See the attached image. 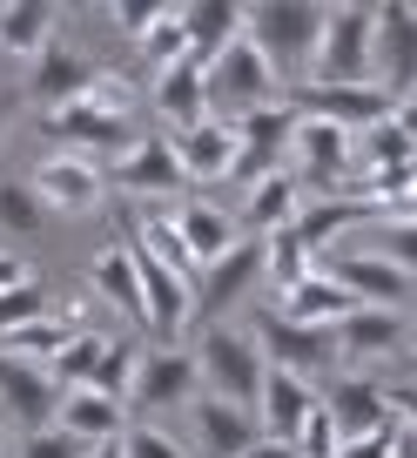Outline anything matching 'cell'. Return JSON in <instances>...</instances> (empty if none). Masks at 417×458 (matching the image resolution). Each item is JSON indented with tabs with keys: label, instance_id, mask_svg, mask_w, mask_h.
I'll list each match as a JSON object with an SVG mask.
<instances>
[{
	"label": "cell",
	"instance_id": "obj_1",
	"mask_svg": "<svg viewBox=\"0 0 417 458\" xmlns=\"http://www.w3.org/2000/svg\"><path fill=\"white\" fill-rule=\"evenodd\" d=\"M323 21H330V7H317V0H270V7H243V41L283 74V88H296L323 41Z\"/></svg>",
	"mask_w": 417,
	"mask_h": 458
},
{
	"label": "cell",
	"instance_id": "obj_2",
	"mask_svg": "<svg viewBox=\"0 0 417 458\" xmlns=\"http://www.w3.org/2000/svg\"><path fill=\"white\" fill-rule=\"evenodd\" d=\"M196 371H202V385H209V398H229V404H243V411H256L270 364H263L249 324H229V317H222V324H202Z\"/></svg>",
	"mask_w": 417,
	"mask_h": 458
},
{
	"label": "cell",
	"instance_id": "obj_3",
	"mask_svg": "<svg viewBox=\"0 0 417 458\" xmlns=\"http://www.w3.org/2000/svg\"><path fill=\"white\" fill-rule=\"evenodd\" d=\"M303 81L317 88H357V81H377V7H330L323 21V41L303 68Z\"/></svg>",
	"mask_w": 417,
	"mask_h": 458
},
{
	"label": "cell",
	"instance_id": "obj_4",
	"mask_svg": "<svg viewBox=\"0 0 417 458\" xmlns=\"http://www.w3.org/2000/svg\"><path fill=\"white\" fill-rule=\"evenodd\" d=\"M202 95H209V114H216V122H243V114L283 101V74L249 41H229L216 61H202Z\"/></svg>",
	"mask_w": 417,
	"mask_h": 458
},
{
	"label": "cell",
	"instance_id": "obj_5",
	"mask_svg": "<svg viewBox=\"0 0 417 458\" xmlns=\"http://www.w3.org/2000/svg\"><path fill=\"white\" fill-rule=\"evenodd\" d=\"M350 162H357V135L337 129V122H317V114H296V135H289V162L283 169L296 175L303 196H337V182H344Z\"/></svg>",
	"mask_w": 417,
	"mask_h": 458
},
{
	"label": "cell",
	"instance_id": "obj_6",
	"mask_svg": "<svg viewBox=\"0 0 417 458\" xmlns=\"http://www.w3.org/2000/svg\"><path fill=\"white\" fill-rule=\"evenodd\" d=\"M28 189L41 196L47 216H88L108 196V169H101L95 156H74V148H47L28 169Z\"/></svg>",
	"mask_w": 417,
	"mask_h": 458
},
{
	"label": "cell",
	"instance_id": "obj_7",
	"mask_svg": "<svg viewBox=\"0 0 417 458\" xmlns=\"http://www.w3.org/2000/svg\"><path fill=\"white\" fill-rule=\"evenodd\" d=\"M196 351H182V344H142V364H135V391L129 404L142 418H162V411H182V404H196Z\"/></svg>",
	"mask_w": 417,
	"mask_h": 458
},
{
	"label": "cell",
	"instance_id": "obj_8",
	"mask_svg": "<svg viewBox=\"0 0 417 458\" xmlns=\"http://www.w3.org/2000/svg\"><path fill=\"white\" fill-rule=\"evenodd\" d=\"M41 135H47V148H74V156H129L135 148V122L129 114H101L95 101H68V108H54V114H41Z\"/></svg>",
	"mask_w": 417,
	"mask_h": 458
},
{
	"label": "cell",
	"instance_id": "obj_9",
	"mask_svg": "<svg viewBox=\"0 0 417 458\" xmlns=\"http://www.w3.org/2000/svg\"><path fill=\"white\" fill-rule=\"evenodd\" d=\"M249 337H256L263 364L270 371H296V377H330L337 371V337L330 330H310V324H283V317H256L249 324Z\"/></svg>",
	"mask_w": 417,
	"mask_h": 458
},
{
	"label": "cell",
	"instance_id": "obj_10",
	"mask_svg": "<svg viewBox=\"0 0 417 458\" xmlns=\"http://www.w3.org/2000/svg\"><path fill=\"white\" fill-rule=\"evenodd\" d=\"M289 135H296V114L276 101V108H256L236 122V162H229V182L256 189L263 175H276L289 162Z\"/></svg>",
	"mask_w": 417,
	"mask_h": 458
},
{
	"label": "cell",
	"instance_id": "obj_11",
	"mask_svg": "<svg viewBox=\"0 0 417 458\" xmlns=\"http://www.w3.org/2000/svg\"><path fill=\"white\" fill-rule=\"evenodd\" d=\"M283 108L317 114V122H337V129L363 135V129H377V122L390 114V95H384L377 81H357V88H317V81H296V88H283Z\"/></svg>",
	"mask_w": 417,
	"mask_h": 458
},
{
	"label": "cell",
	"instance_id": "obj_12",
	"mask_svg": "<svg viewBox=\"0 0 417 458\" xmlns=\"http://www.w3.org/2000/svg\"><path fill=\"white\" fill-rule=\"evenodd\" d=\"M317 270L330 276V284H344L357 303H371V310H404V303L417 297L411 276L390 270V263L371 257V250H330V257H317Z\"/></svg>",
	"mask_w": 417,
	"mask_h": 458
},
{
	"label": "cell",
	"instance_id": "obj_13",
	"mask_svg": "<svg viewBox=\"0 0 417 458\" xmlns=\"http://www.w3.org/2000/svg\"><path fill=\"white\" fill-rule=\"evenodd\" d=\"M256 284H263V236H243L229 257H216L196 276V324H222V310L243 303Z\"/></svg>",
	"mask_w": 417,
	"mask_h": 458
},
{
	"label": "cell",
	"instance_id": "obj_14",
	"mask_svg": "<svg viewBox=\"0 0 417 458\" xmlns=\"http://www.w3.org/2000/svg\"><path fill=\"white\" fill-rule=\"evenodd\" d=\"M108 182H115L121 196H142V202H169L175 189L188 182V175H182V162H175L169 135H135V148H129V156H115Z\"/></svg>",
	"mask_w": 417,
	"mask_h": 458
},
{
	"label": "cell",
	"instance_id": "obj_15",
	"mask_svg": "<svg viewBox=\"0 0 417 458\" xmlns=\"http://www.w3.org/2000/svg\"><path fill=\"white\" fill-rule=\"evenodd\" d=\"M323 418H330L337 445L344 438H371V431H390V411H384V391L377 377H350V371H330V385L317 391Z\"/></svg>",
	"mask_w": 417,
	"mask_h": 458
},
{
	"label": "cell",
	"instance_id": "obj_16",
	"mask_svg": "<svg viewBox=\"0 0 417 458\" xmlns=\"http://www.w3.org/2000/svg\"><path fill=\"white\" fill-rule=\"evenodd\" d=\"M377 88L390 101L417 88V7L411 0H384L377 7Z\"/></svg>",
	"mask_w": 417,
	"mask_h": 458
},
{
	"label": "cell",
	"instance_id": "obj_17",
	"mask_svg": "<svg viewBox=\"0 0 417 458\" xmlns=\"http://www.w3.org/2000/svg\"><path fill=\"white\" fill-rule=\"evenodd\" d=\"M169 223H175V236H182V250H188V263H196V276L209 270L216 257H229V250L243 243L236 216H229V209H216L209 196H182V202H169Z\"/></svg>",
	"mask_w": 417,
	"mask_h": 458
},
{
	"label": "cell",
	"instance_id": "obj_18",
	"mask_svg": "<svg viewBox=\"0 0 417 458\" xmlns=\"http://www.w3.org/2000/svg\"><path fill=\"white\" fill-rule=\"evenodd\" d=\"M404 330H411L404 310H371V303H357L344 324H330V337H337V358L384 364V358H404Z\"/></svg>",
	"mask_w": 417,
	"mask_h": 458
},
{
	"label": "cell",
	"instance_id": "obj_19",
	"mask_svg": "<svg viewBox=\"0 0 417 458\" xmlns=\"http://www.w3.org/2000/svg\"><path fill=\"white\" fill-rule=\"evenodd\" d=\"M0 404H7V418H14L21 431H47L61 411V385L41 371V364H21V358H0Z\"/></svg>",
	"mask_w": 417,
	"mask_h": 458
},
{
	"label": "cell",
	"instance_id": "obj_20",
	"mask_svg": "<svg viewBox=\"0 0 417 458\" xmlns=\"http://www.w3.org/2000/svg\"><path fill=\"white\" fill-rule=\"evenodd\" d=\"M175 162H182L188 182H229V162H236V122H196V129H175L169 135Z\"/></svg>",
	"mask_w": 417,
	"mask_h": 458
},
{
	"label": "cell",
	"instance_id": "obj_21",
	"mask_svg": "<svg viewBox=\"0 0 417 458\" xmlns=\"http://www.w3.org/2000/svg\"><path fill=\"white\" fill-rule=\"evenodd\" d=\"M310 411H317V385H310V377H296V371H270V377H263V398H256L263 438L296 445V431H303Z\"/></svg>",
	"mask_w": 417,
	"mask_h": 458
},
{
	"label": "cell",
	"instance_id": "obj_22",
	"mask_svg": "<svg viewBox=\"0 0 417 458\" xmlns=\"http://www.w3.org/2000/svg\"><path fill=\"white\" fill-rule=\"evenodd\" d=\"M196 438H202L209 458H249L263 445V425H256V411H243V404L202 391V398H196Z\"/></svg>",
	"mask_w": 417,
	"mask_h": 458
},
{
	"label": "cell",
	"instance_id": "obj_23",
	"mask_svg": "<svg viewBox=\"0 0 417 458\" xmlns=\"http://www.w3.org/2000/svg\"><path fill=\"white\" fill-rule=\"evenodd\" d=\"M95 74H101V68L81 55V47H61V41H47V55L28 68V95L41 101L47 114H54V108H68V101H81Z\"/></svg>",
	"mask_w": 417,
	"mask_h": 458
},
{
	"label": "cell",
	"instance_id": "obj_24",
	"mask_svg": "<svg viewBox=\"0 0 417 458\" xmlns=\"http://www.w3.org/2000/svg\"><path fill=\"white\" fill-rule=\"evenodd\" d=\"M350 310H357V297H350L344 284H330V276L317 270V276H303L296 290H283L270 317H283V324H310V330H330V324H344Z\"/></svg>",
	"mask_w": 417,
	"mask_h": 458
},
{
	"label": "cell",
	"instance_id": "obj_25",
	"mask_svg": "<svg viewBox=\"0 0 417 458\" xmlns=\"http://www.w3.org/2000/svg\"><path fill=\"white\" fill-rule=\"evenodd\" d=\"M155 114H169V135L209 122V95H202V61L196 55L169 61V68L155 74Z\"/></svg>",
	"mask_w": 417,
	"mask_h": 458
},
{
	"label": "cell",
	"instance_id": "obj_26",
	"mask_svg": "<svg viewBox=\"0 0 417 458\" xmlns=\"http://www.w3.org/2000/svg\"><path fill=\"white\" fill-rule=\"evenodd\" d=\"M296 209H303L296 175L276 169V175H263V182L249 189V202H243V216H236V229H243V236H276V229L296 223Z\"/></svg>",
	"mask_w": 417,
	"mask_h": 458
},
{
	"label": "cell",
	"instance_id": "obj_27",
	"mask_svg": "<svg viewBox=\"0 0 417 458\" xmlns=\"http://www.w3.org/2000/svg\"><path fill=\"white\" fill-rule=\"evenodd\" d=\"M88 290H95L101 303H115V310L142 330V276H135V250H129V243L101 250V257L88 263Z\"/></svg>",
	"mask_w": 417,
	"mask_h": 458
},
{
	"label": "cell",
	"instance_id": "obj_28",
	"mask_svg": "<svg viewBox=\"0 0 417 458\" xmlns=\"http://www.w3.org/2000/svg\"><path fill=\"white\" fill-rule=\"evenodd\" d=\"M47 41H54V7H41V0H7L0 7V55L7 61H41Z\"/></svg>",
	"mask_w": 417,
	"mask_h": 458
},
{
	"label": "cell",
	"instance_id": "obj_29",
	"mask_svg": "<svg viewBox=\"0 0 417 458\" xmlns=\"http://www.w3.org/2000/svg\"><path fill=\"white\" fill-rule=\"evenodd\" d=\"M182 34H188V55L196 61H216L229 41H243V7H229V0H188Z\"/></svg>",
	"mask_w": 417,
	"mask_h": 458
},
{
	"label": "cell",
	"instance_id": "obj_30",
	"mask_svg": "<svg viewBox=\"0 0 417 458\" xmlns=\"http://www.w3.org/2000/svg\"><path fill=\"white\" fill-rule=\"evenodd\" d=\"M54 425L61 431H74L81 445H101V438H121V404L115 398H101V391H61V411H54Z\"/></svg>",
	"mask_w": 417,
	"mask_h": 458
},
{
	"label": "cell",
	"instance_id": "obj_31",
	"mask_svg": "<svg viewBox=\"0 0 417 458\" xmlns=\"http://www.w3.org/2000/svg\"><path fill=\"white\" fill-rule=\"evenodd\" d=\"M129 250H142V257H155L162 270H175V276H188V284H196V263H188V250H182V236H175L169 209L142 216V223H135V236H129Z\"/></svg>",
	"mask_w": 417,
	"mask_h": 458
},
{
	"label": "cell",
	"instance_id": "obj_32",
	"mask_svg": "<svg viewBox=\"0 0 417 458\" xmlns=\"http://www.w3.org/2000/svg\"><path fill=\"white\" fill-rule=\"evenodd\" d=\"M135 364H142V344H135V337L101 344V364H95V377H88V391H101V398H115V404H129V391H135Z\"/></svg>",
	"mask_w": 417,
	"mask_h": 458
},
{
	"label": "cell",
	"instance_id": "obj_33",
	"mask_svg": "<svg viewBox=\"0 0 417 458\" xmlns=\"http://www.w3.org/2000/svg\"><path fill=\"white\" fill-rule=\"evenodd\" d=\"M68 337H74V330H61L54 317H41V324H28V330H7V337H0V358H21V364H41V371H47Z\"/></svg>",
	"mask_w": 417,
	"mask_h": 458
},
{
	"label": "cell",
	"instance_id": "obj_34",
	"mask_svg": "<svg viewBox=\"0 0 417 458\" xmlns=\"http://www.w3.org/2000/svg\"><path fill=\"white\" fill-rule=\"evenodd\" d=\"M101 344H108L101 330H74V337L61 344V358L47 364V377H54L61 391H81L88 377H95V364H101Z\"/></svg>",
	"mask_w": 417,
	"mask_h": 458
},
{
	"label": "cell",
	"instance_id": "obj_35",
	"mask_svg": "<svg viewBox=\"0 0 417 458\" xmlns=\"http://www.w3.org/2000/svg\"><path fill=\"white\" fill-rule=\"evenodd\" d=\"M0 223L14 229V236H41L54 216L41 209V196L28 189V175H0Z\"/></svg>",
	"mask_w": 417,
	"mask_h": 458
},
{
	"label": "cell",
	"instance_id": "obj_36",
	"mask_svg": "<svg viewBox=\"0 0 417 458\" xmlns=\"http://www.w3.org/2000/svg\"><path fill=\"white\" fill-rule=\"evenodd\" d=\"M371 257H384L390 270H404L417 284V223H371Z\"/></svg>",
	"mask_w": 417,
	"mask_h": 458
},
{
	"label": "cell",
	"instance_id": "obj_37",
	"mask_svg": "<svg viewBox=\"0 0 417 458\" xmlns=\"http://www.w3.org/2000/svg\"><path fill=\"white\" fill-rule=\"evenodd\" d=\"M41 317H54V297H47V284L34 276V284H21V290H7V297H0V337H7V330L41 324Z\"/></svg>",
	"mask_w": 417,
	"mask_h": 458
},
{
	"label": "cell",
	"instance_id": "obj_38",
	"mask_svg": "<svg viewBox=\"0 0 417 458\" xmlns=\"http://www.w3.org/2000/svg\"><path fill=\"white\" fill-rule=\"evenodd\" d=\"M135 47H142V55L155 61V68L182 61V55H188V34H182V7H162V14H155V28H148V34H142Z\"/></svg>",
	"mask_w": 417,
	"mask_h": 458
},
{
	"label": "cell",
	"instance_id": "obj_39",
	"mask_svg": "<svg viewBox=\"0 0 417 458\" xmlns=\"http://www.w3.org/2000/svg\"><path fill=\"white\" fill-rule=\"evenodd\" d=\"M121 458H188V445L169 438L162 425H129L121 431Z\"/></svg>",
	"mask_w": 417,
	"mask_h": 458
},
{
	"label": "cell",
	"instance_id": "obj_40",
	"mask_svg": "<svg viewBox=\"0 0 417 458\" xmlns=\"http://www.w3.org/2000/svg\"><path fill=\"white\" fill-rule=\"evenodd\" d=\"M21 458H88V445L74 438V431H61V425H47V431H34L28 445H21Z\"/></svg>",
	"mask_w": 417,
	"mask_h": 458
},
{
	"label": "cell",
	"instance_id": "obj_41",
	"mask_svg": "<svg viewBox=\"0 0 417 458\" xmlns=\"http://www.w3.org/2000/svg\"><path fill=\"white\" fill-rule=\"evenodd\" d=\"M397 418H390V431H371V438H344L337 445V458H397Z\"/></svg>",
	"mask_w": 417,
	"mask_h": 458
},
{
	"label": "cell",
	"instance_id": "obj_42",
	"mask_svg": "<svg viewBox=\"0 0 417 458\" xmlns=\"http://www.w3.org/2000/svg\"><path fill=\"white\" fill-rule=\"evenodd\" d=\"M155 14H162V7H148V0H121V7H115V28L129 34V41H142V34L155 28Z\"/></svg>",
	"mask_w": 417,
	"mask_h": 458
},
{
	"label": "cell",
	"instance_id": "obj_43",
	"mask_svg": "<svg viewBox=\"0 0 417 458\" xmlns=\"http://www.w3.org/2000/svg\"><path fill=\"white\" fill-rule=\"evenodd\" d=\"M21 284H34V263L21 257V250L0 243V297H7V290H21Z\"/></svg>",
	"mask_w": 417,
	"mask_h": 458
},
{
	"label": "cell",
	"instance_id": "obj_44",
	"mask_svg": "<svg viewBox=\"0 0 417 458\" xmlns=\"http://www.w3.org/2000/svg\"><path fill=\"white\" fill-rule=\"evenodd\" d=\"M390 122H397V129H404V142L417 148V88H404V95L390 101Z\"/></svg>",
	"mask_w": 417,
	"mask_h": 458
},
{
	"label": "cell",
	"instance_id": "obj_45",
	"mask_svg": "<svg viewBox=\"0 0 417 458\" xmlns=\"http://www.w3.org/2000/svg\"><path fill=\"white\" fill-rule=\"evenodd\" d=\"M88 458H121V438H101V445H88Z\"/></svg>",
	"mask_w": 417,
	"mask_h": 458
},
{
	"label": "cell",
	"instance_id": "obj_46",
	"mask_svg": "<svg viewBox=\"0 0 417 458\" xmlns=\"http://www.w3.org/2000/svg\"><path fill=\"white\" fill-rule=\"evenodd\" d=\"M7 114H14V101H7V95H0V142H7Z\"/></svg>",
	"mask_w": 417,
	"mask_h": 458
},
{
	"label": "cell",
	"instance_id": "obj_47",
	"mask_svg": "<svg viewBox=\"0 0 417 458\" xmlns=\"http://www.w3.org/2000/svg\"><path fill=\"white\" fill-rule=\"evenodd\" d=\"M404 351H411V358H417V317H411V330H404Z\"/></svg>",
	"mask_w": 417,
	"mask_h": 458
}]
</instances>
